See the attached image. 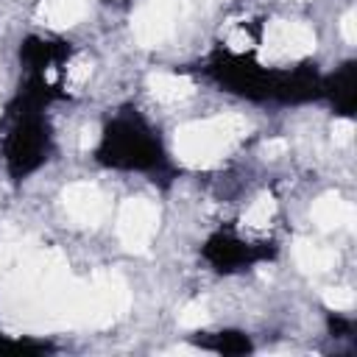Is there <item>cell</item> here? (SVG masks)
Here are the masks:
<instances>
[{
    "label": "cell",
    "mask_w": 357,
    "mask_h": 357,
    "mask_svg": "<svg viewBox=\"0 0 357 357\" xmlns=\"http://www.w3.org/2000/svg\"><path fill=\"white\" fill-rule=\"evenodd\" d=\"M248 134V120L240 114H215L184 123L173 134V153L187 167H209L237 148Z\"/></svg>",
    "instance_id": "6da1fadb"
},
{
    "label": "cell",
    "mask_w": 357,
    "mask_h": 357,
    "mask_svg": "<svg viewBox=\"0 0 357 357\" xmlns=\"http://www.w3.org/2000/svg\"><path fill=\"white\" fill-rule=\"evenodd\" d=\"M131 307V290L126 279L114 271H98L86 282L78 284L75 304V326L100 329L117 321Z\"/></svg>",
    "instance_id": "7a4b0ae2"
},
{
    "label": "cell",
    "mask_w": 357,
    "mask_h": 357,
    "mask_svg": "<svg viewBox=\"0 0 357 357\" xmlns=\"http://www.w3.org/2000/svg\"><path fill=\"white\" fill-rule=\"evenodd\" d=\"M315 50V31L307 22L296 20H273L265 28L259 59L265 64H287L310 56Z\"/></svg>",
    "instance_id": "3957f363"
},
{
    "label": "cell",
    "mask_w": 357,
    "mask_h": 357,
    "mask_svg": "<svg viewBox=\"0 0 357 357\" xmlns=\"http://www.w3.org/2000/svg\"><path fill=\"white\" fill-rule=\"evenodd\" d=\"M184 0H139L131 14V33L142 47H159L176 31Z\"/></svg>",
    "instance_id": "277c9868"
},
{
    "label": "cell",
    "mask_w": 357,
    "mask_h": 357,
    "mask_svg": "<svg viewBox=\"0 0 357 357\" xmlns=\"http://www.w3.org/2000/svg\"><path fill=\"white\" fill-rule=\"evenodd\" d=\"M159 229V209L148 198H128L117 212V237L126 251L148 254L151 240Z\"/></svg>",
    "instance_id": "5b68a950"
},
{
    "label": "cell",
    "mask_w": 357,
    "mask_h": 357,
    "mask_svg": "<svg viewBox=\"0 0 357 357\" xmlns=\"http://www.w3.org/2000/svg\"><path fill=\"white\" fill-rule=\"evenodd\" d=\"M61 206L67 218L78 226H98L106 218V195L92 181H73L61 192Z\"/></svg>",
    "instance_id": "8992f818"
},
{
    "label": "cell",
    "mask_w": 357,
    "mask_h": 357,
    "mask_svg": "<svg viewBox=\"0 0 357 357\" xmlns=\"http://www.w3.org/2000/svg\"><path fill=\"white\" fill-rule=\"evenodd\" d=\"M310 218L321 231H337V229H354L357 212H354L351 201H346L335 192H326L312 204Z\"/></svg>",
    "instance_id": "52a82bcc"
},
{
    "label": "cell",
    "mask_w": 357,
    "mask_h": 357,
    "mask_svg": "<svg viewBox=\"0 0 357 357\" xmlns=\"http://www.w3.org/2000/svg\"><path fill=\"white\" fill-rule=\"evenodd\" d=\"M293 259L304 273L321 276V273H329L335 268L337 254L326 243H318V240H310V237H298L293 243Z\"/></svg>",
    "instance_id": "ba28073f"
},
{
    "label": "cell",
    "mask_w": 357,
    "mask_h": 357,
    "mask_svg": "<svg viewBox=\"0 0 357 357\" xmlns=\"http://www.w3.org/2000/svg\"><path fill=\"white\" fill-rule=\"evenodd\" d=\"M89 11V0H42L36 6V20L47 28H70L81 22Z\"/></svg>",
    "instance_id": "9c48e42d"
},
{
    "label": "cell",
    "mask_w": 357,
    "mask_h": 357,
    "mask_svg": "<svg viewBox=\"0 0 357 357\" xmlns=\"http://www.w3.org/2000/svg\"><path fill=\"white\" fill-rule=\"evenodd\" d=\"M148 89L159 103H184L187 98L195 95V84L187 75L178 73H151L148 75Z\"/></svg>",
    "instance_id": "30bf717a"
},
{
    "label": "cell",
    "mask_w": 357,
    "mask_h": 357,
    "mask_svg": "<svg viewBox=\"0 0 357 357\" xmlns=\"http://www.w3.org/2000/svg\"><path fill=\"white\" fill-rule=\"evenodd\" d=\"M273 215H276V201H273L271 192H262V195L245 209V215H243V226H245V229H254V231H262V229L271 226Z\"/></svg>",
    "instance_id": "8fae6325"
},
{
    "label": "cell",
    "mask_w": 357,
    "mask_h": 357,
    "mask_svg": "<svg viewBox=\"0 0 357 357\" xmlns=\"http://www.w3.org/2000/svg\"><path fill=\"white\" fill-rule=\"evenodd\" d=\"M36 248L33 237H22V240H3L0 243V273H8L22 257H28Z\"/></svg>",
    "instance_id": "7c38bea8"
},
{
    "label": "cell",
    "mask_w": 357,
    "mask_h": 357,
    "mask_svg": "<svg viewBox=\"0 0 357 357\" xmlns=\"http://www.w3.org/2000/svg\"><path fill=\"white\" fill-rule=\"evenodd\" d=\"M89 75H92V61H89V56H75L70 64H67V78H64V84H67V89L70 92H78L86 81H89Z\"/></svg>",
    "instance_id": "4fadbf2b"
},
{
    "label": "cell",
    "mask_w": 357,
    "mask_h": 357,
    "mask_svg": "<svg viewBox=\"0 0 357 357\" xmlns=\"http://www.w3.org/2000/svg\"><path fill=\"white\" fill-rule=\"evenodd\" d=\"M206 321H209V310L204 301H187L178 310V326H184V329H198Z\"/></svg>",
    "instance_id": "5bb4252c"
},
{
    "label": "cell",
    "mask_w": 357,
    "mask_h": 357,
    "mask_svg": "<svg viewBox=\"0 0 357 357\" xmlns=\"http://www.w3.org/2000/svg\"><path fill=\"white\" fill-rule=\"evenodd\" d=\"M354 290L351 287H326L324 290V304L329 310H351L354 307Z\"/></svg>",
    "instance_id": "9a60e30c"
},
{
    "label": "cell",
    "mask_w": 357,
    "mask_h": 357,
    "mask_svg": "<svg viewBox=\"0 0 357 357\" xmlns=\"http://www.w3.org/2000/svg\"><path fill=\"white\" fill-rule=\"evenodd\" d=\"M354 131H357L354 123L349 117H340V120L332 123V142L335 145H349L354 139Z\"/></svg>",
    "instance_id": "2e32d148"
},
{
    "label": "cell",
    "mask_w": 357,
    "mask_h": 357,
    "mask_svg": "<svg viewBox=\"0 0 357 357\" xmlns=\"http://www.w3.org/2000/svg\"><path fill=\"white\" fill-rule=\"evenodd\" d=\"M354 20H357L354 11H346L343 20H340V33H343L346 45H354V42H357V22H354Z\"/></svg>",
    "instance_id": "e0dca14e"
},
{
    "label": "cell",
    "mask_w": 357,
    "mask_h": 357,
    "mask_svg": "<svg viewBox=\"0 0 357 357\" xmlns=\"http://www.w3.org/2000/svg\"><path fill=\"white\" fill-rule=\"evenodd\" d=\"M98 137H100V128H98L95 123H86V126L81 128V137H78V148H81V151H89V148H95Z\"/></svg>",
    "instance_id": "ac0fdd59"
},
{
    "label": "cell",
    "mask_w": 357,
    "mask_h": 357,
    "mask_svg": "<svg viewBox=\"0 0 357 357\" xmlns=\"http://www.w3.org/2000/svg\"><path fill=\"white\" fill-rule=\"evenodd\" d=\"M284 151H287V142H284V139H268V142L262 145V156H265V159H279Z\"/></svg>",
    "instance_id": "d6986e66"
},
{
    "label": "cell",
    "mask_w": 357,
    "mask_h": 357,
    "mask_svg": "<svg viewBox=\"0 0 357 357\" xmlns=\"http://www.w3.org/2000/svg\"><path fill=\"white\" fill-rule=\"evenodd\" d=\"M226 42H229L231 50H245V47L251 45V36H248V31H231V33L226 36Z\"/></svg>",
    "instance_id": "ffe728a7"
}]
</instances>
